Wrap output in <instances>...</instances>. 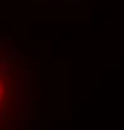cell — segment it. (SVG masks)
<instances>
[{
	"mask_svg": "<svg viewBox=\"0 0 124 130\" xmlns=\"http://www.w3.org/2000/svg\"><path fill=\"white\" fill-rule=\"evenodd\" d=\"M28 88L25 61L14 45L0 36V130H15L21 121Z\"/></svg>",
	"mask_w": 124,
	"mask_h": 130,
	"instance_id": "1",
	"label": "cell"
}]
</instances>
